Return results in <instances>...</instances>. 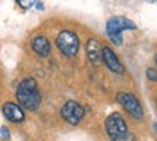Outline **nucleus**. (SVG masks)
Returning a JSON list of instances; mask_svg holds the SVG:
<instances>
[{
    "label": "nucleus",
    "mask_w": 157,
    "mask_h": 141,
    "mask_svg": "<svg viewBox=\"0 0 157 141\" xmlns=\"http://www.w3.org/2000/svg\"><path fill=\"white\" fill-rule=\"evenodd\" d=\"M16 97L23 108H26L29 111L38 109L39 103H41V95H39L36 82L34 79L22 80L21 85L17 86Z\"/></svg>",
    "instance_id": "1"
},
{
    "label": "nucleus",
    "mask_w": 157,
    "mask_h": 141,
    "mask_svg": "<svg viewBox=\"0 0 157 141\" xmlns=\"http://www.w3.org/2000/svg\"><path fill=\"white\" fill-rule=\"evenodd\" d=\"M137 29L135 22H132L128 17L122 16H113L106 22V34L109 40L112 41L115 45H121L122 44V32L124 31H132Z\"/></svg>",
    "instance_id": "2"
},
{
    "label": "nucleus",
    "mask_w": 157,
    "mask_h": 141,
    "mask_svg": "<svg viewBox=\"0 0 157 141\" xmlns=\"http://www.w3.org/2000/svg\"><path fill=\"white\" fill-rule=\"evenodd\" d=\"M57 47L66 57H76L80 48V42L74 32L63 31L57 36Z\"/></svg>",
    "instance_id": "3"
},
{
    "label": "nucleus",
    "mask_w": 157,
    "mask_h": 141,
    "mask_svg": "<svg viewBox=\"0 0 157 141\" xmlns=\"http://www.w3.org/2000/svg\"><path fill=\"white\" fill-rule=\"evenodd\" d=\"M117 101L124 106V109L132 116L134 119L143 118V108H141L140 101L135 97L132 93H127V92H121L118 93Z\"/></svg>",
    "instance_id": "4"
},
{
    "label": "nucleus",
    "mask_w": 157,
    "mask_h": 141,
    "mask_svg": "<svg viewBox=\"0 0 157 141\" xmlns=\"http://www.w3.org/2000/svg\"><path fill=\"white\" fill-rule=\"evenodd\" d=\"M105 128H106V132L108 135L111 137V140L118 138V137H121L128 132L125 121H124V118L118 112H113L108 116L106 121H105Z\"/></svg>",
    "instance_id": "5"
},
{
    "label": "nucleus",
    "mask_w": 157,
    "mask_h": 141,
    "mask_svg": "<svg viewBox=\"0 0 157 141\" xmlns=\"http://www.w3.org/2000/svg\"><path fill=\"white\" fill-rule=\"evenodd\" d=\"M61 116L64 121H67L68 124L77 125L82 122V119L84 116V108L74 101L66 102L61 108Z\"/></svg>",
    "instance_id": "6"
},
{
    "label": "nucleus",
    "mask_w": 157,
    "mask_h": 141,
    "mask_svg": "<svg viewBox=\"0 0 157 141\" xmlns=\"http://www.w3.org/2000/svg\"><path fill=\"white\" fill-rule=\"evenodd\" d=\"M102 63H105L106 67L109 68L111 71H113V73H117V74L124 73V66L121 64V61L118 60L117 54H115L109 47H103V48H102Z\"/></svg>",
    "instance_id": "7"
},
{
    "label": "nucleus",
    "mask_w": 157,
    "mask_h": 141,
    "mask_svg": "<svg viewBox=\"0 0 157 141\" xmlns=\"http://www.w3.org/2000/svg\"><path fill=\"white\" fill-rule=\"evenodd\" d=\"M86 54H87V58L89 61L93 64V66H99L102 63V47L101 42L95 38H90L87 42H86Z\"/></svg>",
    "instance_id": "8"
},
{
    "label": "nucleus",
    "mask_w": 157,
    "mask_h": 141,
    "mask_svg": "<svg viewBox=\"0 0 157 141\" xmlns=\"http://www.w3.org/2000/svg\"><path fill=\"white\" fill-rule=\"evenodd\" d=\"M3 115L6 118L12 121V122H22L25 119V113H23L22 108L17 106L16 103H12V102H7L3 105Z\"/></svg>",
    "instance_id": "9"
},
{
    "label": "nucleus",
    "mask_w": 157,
    "mask_h": 141,
    "mask_svg": "<svg viewBox=\"0 0 157 141\" xmlns=\"http://www.w3.org/2000/svg\"><path fill=\"white\" fill-rule=\"evenodd\" d=\"M32 50L35 54H38L39 57H47L51 52V44L47 40V36L44 35H38L32 40Z\"/></svg>",
    "instance_id": "10"
},
{
    "label": "nucleus",
    "mask_w": 157,
    "mask_h": 141,
    "mask_svg": "<svg viewBox=\"0 0 157 141\" xmlns=\"http://www.w3.org/2000/svg\"><path fill=\"white\" fill-rule=\"evenodd\" d=\"M16 2L21 7H23V9H29V7H32V6L35 5L36 0H16Z\"/></svg>",
    "instance_id": "11"
},
{
    "label": "nucleus",
    "mask_w": 157,
    "mask_h": 141,
    "mask_svg": "<svg viewBox=\"0 0 157 141\" xmlns=\"http://www.w3.org/2000/svg\"><path fill=\"white\" fill-rule=\"evenodd\" d=\"M112 141H135V137L132 135V134L127 132V134H124V135H121V137H118V138H113Z\"/></svg>",
    "instance_id": "12"
},
{
    "label": "nucleus",
    "mask_w": 157,
    "mask_h": 141,
    "mask_svg": "<svg viewBox=\"0 0 157 141\" xmlns=\"http://www.w3.org/2000/svg\"><path fill=\"white\" fill-rule=\"evenodd\" d=\"M147 74V79L151 80V82H157V70H154V68H148L146 71Z\"/></svg>",
    "instance_id": "13"
},
{
    "label": "nucleus",
    "mask_w": 157,
    "mask_h": 141,
    "mask_svg": "<svg viewBox=\"0 0 157 141\" xmlns=\"http://www.w3.org/2000/svg\"><path fill=\"white\" fill-rule=\"evenodd\" d=\"M0 137H2L3 140H6V141L9 140L10 134H9V130H7L6 127H2V128H0Z\"/></svg>",
    "instance_id": "14"
},
{
    "label": "nucleus",
    "mask_w": 157,
    "mask_h": 141,
    "mask_svg": "<svg viewBox=\"0 0 157 141\" xmlns=\"http://www.w3.org/2000/svg\"><path fill=\"white\" fill-rule=\"evenodd\" d=\"M154 128H156V132H157V124H154Z\"/></svg>",
    "instance_id": "15"
},
{
    "label": "nucleus",
    "mask_w": 157,
    "mask_h": 141,
    "mask_svg": "<svg viewBox=\"0 0 157 141\" xmlns=\"http://www.w3.org/2000/svg\"><path fill=\"white\" fill-rule=\"evenodd\" d=\"M156 64H157V55H156Z\"/></svg>",
    "instance_id": "16"
},
{
    "label": "nucleus",
    "mask_w": 157,
    "mask_h": 141,
    "mask_svg": "<svg viewBox=\"0 0 157 141\" xmlns=\"http://www.w3.org/2000/svg\"><path fill=\"white\" fill-rule=\"evenodd\" d=\"M153 2H157V0H153Z\"/></svg>",
    "instance_id": "17"
}]
</instances>
